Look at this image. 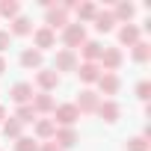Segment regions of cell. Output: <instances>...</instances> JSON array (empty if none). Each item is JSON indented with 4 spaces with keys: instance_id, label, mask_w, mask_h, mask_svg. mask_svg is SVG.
I'll use <instances>...</instances> for the list:
<instances>
[{
    "instance_id": "11",
    "label": "cell",
    "mask_w": 151,
    "mask_h": 151,
    "mask_svg": "<svg viewBox=\"0 0 151 151\" xmlns=\"http://www.w3.org/2000/svg\"><path fill=\"white\" fill-rule=\"evenodd\" d=\"M95 113H98V119H104V122H110V124H113V122H119L122 107H119L113 98H107V101H101V104H98V110H95Z\"/></svg>"
},
{
    "instance_id": "20",
    "label": "cell",
    "mask_w": 151,
    "mask_h": 151,
    "mask_svg": "<svg viewBox=\"0 0 151 151\" xmlns=\"http://www.w3.org/2000/svg\"><path fill=\"white\" fill-rule=\"evenodd\" d=\"M136 15V6L133 3H127V0H122V3L113 9V18H116V24L122 21V24H130V18Z\"/></svg>"
},
{
    "instance_id": "29",
    "label": "cell",
    "mask_w": 151,
    "mask_h": 151,
    "mask_svg": "<svg viewBox=\"0 0 151 151\" xmlns=\"http://www.w3.org/2000/svg\"><path fill=\"white\" fill-rule=\"evenodd\" d=\"M136 98H139V101H148V98H151V83H148V80H139V83H136Z\"/></svg>"
},
{
    "instance_id": "30",
    "label": "cell",
    "mask_w": 151,
    "mask_h": 151,
    "mask_svg": "<svg viewBox=\"0 0 151 151\" xmlns=\"http://www.w3.org/2000/svg\"><path fill=\"white\" fill-rule=\"evenodd\" d=\"M9 42H12V36H9V30H0V56H3V50L9 47Z\"/></svg>"
},
{
    "instance_id": "15",
    "label": "cell",
    "mask_w": 151,
    "mask_h": 151,
    "mask_svg": "<svg viewBox=\"0 0 151 151\" xmlns=\"http://www.w3.org/2000/svg\"><path fill=\"white\" fill-rule=\"evenodd\" d=\"M77 77H80L83 83H98L101 65H98V62H80V65H77Z\"/></svg>"
},
{
    "instance_id": "10",
    "label": "cell",
    "mask_w": 151,
    "mask_h": 151,
    "mask_svg": "<svg viewBox=\"0 0 151 151\" xmlns=\"http://www.w3.org/2000/svg\"><path fill=\"white\" fill-rule=\"evenodd\" d=\"M119 89H122L119 74H107V71H101V77H98V92H101V95H119Z\"/></svg>"
},
{
    "instance_id": "25",
    "label": "cell",
    "mask_w": 151,
    "mask_h": 151,
    "mask_svg": "<svg viewBox=\"0 0 151 151\" xmlns=\"http://www.w3.org/2000/svg\"><path fill=\"white\" fill-rule=\"evenodd\" d=\"M151 59V45L148 42H136L133 45V62H148Z\"/></svg>"
},
{
    "instance_id": "24",
    "label": "cell",
    "mask_w": 151,
    "mask_h": 151,
    "mask_svg": "<svg viewBox=\"0 0 151 151\" xmlns=\"http://www.w3.org/2000/svg\"><path fill=\"white\" fill-rule=\"evenodd\" d=\"M0 15L3 18H18L21 15V6H18V0H0Z\"/></svg>"
},
{
    "instance_id": "32",
    "label": "cell",
    "mask_w": 151,
    "mask_h": 151,
    "mask_svg": "<svg viewBox=\"0 0 151 151\" xmlns=\"http://www.w3.org/2000/svg\"><path fill=\"white\" fill-rule=\"evenodd\" d=\"M6 122V107H0V124Z\"/></svg>"
},
{
    "instance_id": "33",
    "label": "cell",
    "mask_w": 151,
    "mask_h": 151,
    "mask_svg": "<svg viewBox=\"0 0 151 151\" xmlns=\"http://www.w3.org/2000/svg\"><path fill=\"white\" fill-rule=\"evenodd\" d=\"M3 71H6V59H3V56H0V74H3Z\"/></svg>"
},
{
    "instance_id": "22",
    "label": "cell",
    "mask_w": 151,
    "mask_h": 151,
    "mask_svg": "<svg viewBox=\"0 0 151 151\" xmlns=\"http://www.w3.org/2000/svg\"><path fill=\"white\" fill-rule=\"evenodd\" d=\"M21 65H24V68H42V53H39L36 47L21 50Z\"/></svg>"
},
{
    "instance_id": "23",
    "label": "cell",
    "mask_w": 151,
    "mask_h": 151,
    "mask_svg": "<svg viewBox=\"0 0 151 151\" xmlns=\"http://www.w3.org/2000/svg\"><path fill=\"white\" fill-rule=\"evenodd\" d=\"M21 130H24V124H21L18 119H6V122H3V136H6V139H21V136H24Z\"/></svg>"
},
{
    "instance_id": "28",
    "label": "cell",
    "mask_w": 151,
    "mask_h": 151,
    "mask_svg": "<svg viewBox=\"0 0 151 151\" xmlns=\"http://www.w3.org/2000/svg\"><path fill=\"white\" fill-rule=\"evenodd\" d=\"M124 151H148V139L145 136H133V139H127Z\"/></svg>"
},
{
    "instance_id": "31",
    "label": "cell",
    "mask_w": 151,
    "mask_h": 151,
    "mask_svg": "<svg viewBox=\"0 0 151 151\" xmlns=\"http://www.w3.org/2000/svg\"><path fill=\"white\" fill-rule=\"evenodd\" d=\"M39 151H62V148H59V145L50 139V142H42V145H39Z\"/></svg>"
},
{
    "instance_id": "13",
    "label": "cell",
    "mask_w": 151,
    "mask_h": 151,
    "mask_svg": "<svg viewBox=\"0 0 151 151\" xmlns=\"http://www.w3.org/2000/svg\"><path fill=\"white\" fill-rule=\"evenodd\" d=\"M33 42H36V50L42 53V50H47V47H53V45H56V33H53V30H47V27H39V30L33 33Z\"/></svg>"
},
{
    "instance_id": "21",
    "label": "cell",
    "mask_w": 151,
    "mask_h": 151,
    "mask_svg": "<svg viewBox=\"0 0 151 151\" xmlns=\"http://www.w3.org/2000/svg\"><path fill=\"white\" fill-rule=\"evenodd\" d=\"M53 133H56V124H53L50 119H36V136H39V139L50 142V139H53Z\"/></svg>"
},
{
    "instance_id": "1",
    "label": "cell",
    "mask_w": 151,
    "mask_h": 151,
    "mask_svg": "<svg viewBox=\"0 0 151 151\" xmlns=\"http://www.w3.org/2000/svg\"><path fill=\"white\" fill-rule=\"evenodd\" d=\"M45 27L53 30V33H56V30H65V27H68V9L53 0V3L47 6V15H45Z\"/></svg>"
},
{
    "instance_id": "14",
    "label": "cell",
    "mask_w": 151,
    "mask_h": 151,
    "mask_svg": "<svg viewBox=\"0 0 151 151\" xmlns=\"http://www.w3.org/2000/svg\"><path fill=\"white\" fill-rule=\"evenodd\" d=\"M80 53H83V62H98L101 53H104V45L95 42V39H86V42L80 45Z\"/></svg>"
},
{
    "instance_id": "4",
    "label": "cell",
    "mask_w": 151,
    "mask_h": 151,
    "mask_svg": "<svg viewBox=\"0 0 151 151\" xmlns=\"http://www.w3.org/2000/svg\"><path fill=\"white\" fill-rule=\"evenodd\" d=\"M83 42H86V27H83V24H71V21H68V27L62 30V45H65V50L80 47Z\"/></svg>"
},
{
    "instance_id": "9",
    "label": "cell",
    "mask_w": 151,
    "mask_h": 151,
    "mask_svg": "<svg viewBox=\"0 0 151 151\" xmlns=\"http://www.w3.org/2000/svg\"><path fill=\"white\" fill-rule=\"evenodd\" d=\"M98 104H101V95H98V92H92V89H83V92H80V98L74 101V107H77L80 113H95V110H98Z\"/></svg>"
},
{
    "instance_id": "18",
    "label": "cell",
    "mask_w": 151,
    "mask_h": 151,
    "mask_svg": "<svg viewBox=\"0 0 151 151\" xmlns=\"http://www.w3.org/2000/svg\"><path fill=\"white\" fill-rule=\"evenodd\" d=\"M30 33H33V21H30L27 15L12 18V24H9V36H30Z\"/></svg>"
},
{
    "instance_id": "16",
    "label": "cell",
    "mask_w": 151,
    "mask_h": 151,
    "mask_svg": "<svg viewBox=\"0 0 151 151\" xmlns=\"http://www.w3.org/2000/svg\"><path fill=\"white\" fill-rule=\"evenodd\" d=\"M119 42L127 45V47H133L136 42H142V30H139L136 24H124V27L119 30Z\"/></svg>"
},
{
    "instance_id": "27",
    "label": "cell",
    "mask_w": 151,
    "mask_h": 151,
    "mask_svg": "<svg viewBox=\"0 0 151 151\" xmlns=\"http://www.w3.org/2000/svg\"><path fill=\"white\" fill-rule=\"evenodd\" d=\"M15 151H39V142L33 136H21V139H15Z\"/></svg>"
},
{
    "instance_id": "19",
    "label": "cell",
    "mask_w": 151,
    "mask_h": 151,
    "mask_svg": "<svg viewBox=\"0 0 151 151\" xmlns=\"http://www.w3.org/2000/svg\"><path fill=\"white\" fill-rule=\"evenodd\" d=\"M71 9L77 12V24H83V21H92V18L98 15V6H95V3H89V0H83V3H74Z\"/></svg>"
},
{
    "instance_id": "12",
    "label": "cell",
    "mask_w": 151,
    "mask_h": 151,
    "mask_svg": "<svg viewBox=\"0 0 151 151\" xmlns=\"http://www.w3.org/2000/svg\"><path fill=\"white\" fill-rule=\"evenodd\" d=\"M53 142H56L62 151H68V148H74V145H77V130H74V127H56Z\"/></svg>"
},
{
    "instance_id": "6",
    "label": "cell",
    "mask_w": 151,
    "mask_h": 151,
    "mask_svg": "<svg viewBox=\"0 0 151 151\" xmlns=\"http://www.w3.org/2000/svg\"><path fill=\"white\" fill-rule=\"evenodd\" d=\"M30 107H33L36 116H47V113L56 110V101H53V95H47V92H36L33 101H30Z\"/></svg>"
},
{
    "instance_id": "7",
    "label": "cell",
    "mask_w": 151,
    "mask_h": 151,
    "mask_svg": "<svg viewBox=\"0 0 151 151\" xmlns=\"http://www.w3.org/2000/svg\"><path fill=\"white\" fill-rule=\"evenodd\" d=\"M36 86L42 89V92H53L56 86H59V74L53 71V68H39V74H36Z\"/></svg>"
},
{
    "instance_id": "17",
    "label": "cell",
    "mask_w": 151,
    "mask_h": 151,
    "mask_svg": "<svg viewBox=\"0 0 151 151\" xmlns=\"http://www.w3.org/2000/svg\"><path fill=\"white\" fill-rule=\"evenodd\" d=\"M92 24H95V30H98V33H110V30L116 27V18H113V12H110V9H98V15L92 18Z\"/></svg>"
},
{
    "instance_id": "2",
    "label": "cell",
    "mask_w": 151,
    "mask_h": 151,
    "mask_svg": "<svg viewBox=\"0 0 151 151\" xmlns=\"http://www.w3.org/2000/svg\"><path fill=\"white\" fill-rule=\"evenodd\" d=\"M80 119V110L77 107H74V104H59L56 110H53V124L56 127H74V122H77Z\"/></svg>"
},
{
    "instance_id": "26",
    "label": "cell",
    "mask_w": 151,
    "mask_h": 151,
    "mask_svg": "<svg viewBox=\"0 0 151 151\" xmlns=\"http://www.w3.org/2000/svg\"><path fill=\"white\" fill-rule=\"evenodd\" d=\"M12 119H18L21 124H30V122H36L39 116L33 113V107H30V104H24V107H18V110H15V116H12Z\"/></svg>"
},
{
    "instance_id": "8",
    "label": "cell",
    "mask_w": 151,
    "mask_h": 151,
    "mask_svg": "<svg viewBox=\"0 0 151 151\" xmlns=\"http://www.w3.org/2000/svg\"><path fill=\"white\" fill-rule=\"evenodd\" d=\"M33 95H36V92H33V83H27V80H21V83H15V86L9 89V98H12L18 107L30 104V101H33Z\"/></svg>"
},
{
    "instance_id": "3",
    "label": "cell",
    "mask_w": 151,
    "mask_h": 151,
    "mask_svg": "<svg viewBox=\"0 0 151 151\" xmlns=\"http://www.w3.org/2000/svg\"><path fill=\"white\" fill-rule=\"evenodd\" d=\"M122 62H124L122 47H104V53H101V59H98L101 71H107V74H116V71L122 68Z\"/></svg>"
},
{
    "instance_id": "5",
    "label": "cell",
    "mask_w": 151,
    "mask_h": 151,
    "mask_svg": "<svg viewBox=\"0 0 151 151\" xmlns=\"http://www.w3.org/2000/svg\"><path fill=\"white\" fill-rule=\"evenodd\" d=\"M77 53H74V50H56V56H53V71L59 74V71H77Z\"/></svg>"
}]
</instances>
